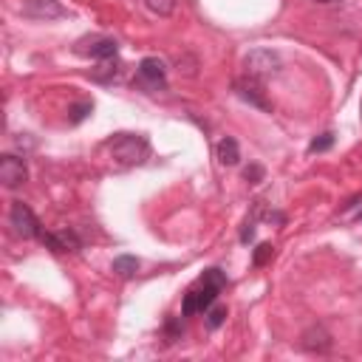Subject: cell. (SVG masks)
<instances>
[{"mask_svg":"<svg viewBox=\"0 0 362 362\" xmlns=\"http://www.w3.org/2000/svg\"><path fill=\"white\" fill-rule=\"evenodd\" d=\"M224 286H227V277H224L221 269H207V272L198 277V283L184 295L181 314H184V317H193V314H198V312H207L215 300H218V295H221Z\"/></svg>","mask_w":362,"mask_h":362,"instance_id":"cell-1","label":"cell"},{"mask_svg":"<svg viewBox=\"0 0 362 362\" xmlns=\"http://www.w3.org/2000/svg\"><path fill=\"white\" fill-rule=\"evenodd\" d=\"M111 156L116 165L122 167H130V165H141L144 159H148V139L139 136V133H119L111 144Z\"/></svg>","mask_w":362,"mask_h":362,"instance_id":"cell-2","label":"cell"},{"mask_svg":"<svg viewBox=\"0 0 362 362\" xmlns=\"http://www.w3.org/2000/svg\"><path fill=\"white\" fill-rule=\"evenodd\" d=\"M244 68H246V77H255V80L263 83V80H269V77L277 74V71L283 68V62H280V54L277 51H272V48H255V51L246 54Z\"/></svg>","mask_w":362,"mask_h":362,"instance_id":"cell-3","label":"cell"},{"mask_svg":"<svg viewBox=\"0 0 362 362\" xmlns=\"http://www.w3.org/2000/svg\"><path fill=\"white\" fill-rule=\"evenodd\" d=\"M74 51L80 57H91V60H111V57H116L119 43L113 37H105V34H88V37L77 40Z\"/></svg>","mask_w":362,"mask_h":362,"instance_id":"cell-4","label":"cell"},{"mask_svg":"<svg viewBox=\"0 0 362 362\" xmlns=\"http://www.w3.org/2000/svg\"><path fill=\"white\" fill-rule=\"evenodd\" d=\"M9 224L15 227V235H20V238H40V232H43L37 215H34L32 207L23 204V201H15V204H12Z\"/></svg>","mask_w":362,"mask_h":362,"instance_id":"cell-5","label":"cell"},{"mask_svg":"<svg viewBox=\"0 0 362 362\" xmlns=\"http://www.w3.org/2000/svg\"><path fill=\"white\" fill-rule=\"evenodd\" d=\"M0 181H4V187L9 190H18L20 184L29 181V170H26V162L6 153V156H0Z\"/></svg>","mask_w":362,"mask_h":362,"instance_id":"cell-6","label":"cell"},{"mask_svg":"<svg viewBox=\"0 0 362 362\" xmlns=\"http://www.w3.org/2000/svg\"><path fill=\"white\" fill-rule=\"evenodd\" d=\"M139 83L148 85L151 91L165 88L167 85V68H165V62L159 57H144L139 62Z\"/></svg>","mask_w":362,"mask_h":362,"instance_id":"cell-7","label":"cell"},{"mask_svg":"<svg viewBox=\"0 0 362 362\" xmlns=\"http://www.w3.org/2000/svg\"><path fill=\"white\" fill-rule=\"evenodd\" d=\"M232 91H235L244 102H249V105H255V108H260V111H272V105H269V99H266V91H263L260 80H255V77H241V80L232 83Z\"/></svg>","mask_w":362,"mask_h":362,"instance_id":"cell-8","label":"cell"},{"mask_svg":"<svg viewBox=\"0 0 362 362\" xmlns=\"http://www.w3.org/2000/svg\"><path fill=\"white\" fill-rule=\"evenodd\" d=\"M20 12L32 20H60L68 15V9L57 4V0H23Z\"/></svg>","mask_w":362,"mask_h":362,"instance_id":"cell-9","label":"cell"},{"mask_svg":"<svg viewBox=\"0 0 362 362\" xmlns=\"http://www.w3.org/2000/svg\"><path fill=\"white\" fill-rule=\"evenodd\" d=\"M215 156H218V162L224 167H235L241 162V148H238V141L232 136H224L218 144H215Z\"/></svg>","mask_w":362,"mask_h":362,"instance_id":"cell-10","label":"cell"},{"mask_svg":"<svg viewBox=\"0 0 362 362\" xmlns=\"http://www.w3.org/2000/svg\"><path fill=\"white\" fill-rule=\"evenodd\" d=\"M303 348L306 351H328L331 348V334L323 328V326H312L306 334H303Z\"/></svg>","mask_w":362,"mask_h":362,"instance_id":"cell-11","label":"cell"},{"mask_svg":"<svg viewBox=\"0 0 362 362\" xmlns=\"http://www.w3.org/2000/svg\"><path fill=\"white\" fill-rule=\"evenodd\" d=\"M111 269H113V274H119V277H133V274L139 272V258H133V255H119V258H113Z\"/></svg>","mask_w":362,"mask_h":362,"instance_id":"cell-12","label":"cell"},{"mask_svg":"<svg viewBox=\"0 0 362 362\" xmlns=\"http://www.w3.org/2000/svg\"><path fill=\"white\" fill-rule=\"evenodd\" d=\"M204 314H207V326L215 331V328H221V326H224V320H227V306L212 303V306H209Z\"/></svg>","mask_w":362,"mask_h":362,"instance_id":"cell-13","label":"cell"},{"mask_svg":"<svg viewBox=\"0 0 362 362\" xmlns=\"http://www.w3.org/2000/svg\"><path fill=\"white\" fill-rule=\"evenodd\" d=\"M57 235H60V244H62V249H65V252H77V249L83 246V241L77 238V232H74V230H60Z\"/></svg>","mask_w":362,"mask_h":362,"instance_id":"cell-14","label":"cell"},{"mask_svg":"<svg viewBox=\"0 0 362 362\" xmlns=\"http://www.w3.org/2000/svg\"><path fill=\"white\" fill-rule=\"evenodd\" d=\"M119 68H122L119 62H113V65H111V62H102V65H99V68L94 71V80H99V83H108L111 77L116 80V74H119Z\"/></svg>","mask_w":362,"mask_h":362,"instance_id":"cell-15","label":"cell"},{"mask_svg":"<svg viewBox=\"0 0 362 362\" xmlns=\"http://www.w3.org/2000/svg\"><path fill=\"white\" fill-rule=\"evenodd\" d=\"M144 4H148L151 12H156V15H162V18L173 15V9H176V0H144Z\"/></svg>","mask_w":362,"mask_h":362,"instance_id":"cell-16","label":"cell"},{"mask_svg":"<svg viewBox=\"0 0 362 362\" xmlns=\"http://www.w3.org/2000/svg\"><path fill=\"white\" fill-rule=\"evenodd\" d=\"M91 111H94V105H91V102H80V105H71V108H68V119L74 122V125H80V122H83V119H85V116H88Z\"/></svg>","mask_w":362,"mask_h":362,"instance_id":"cell-17","label":"cell"},{"mask_svg":"<svg viewBox=\"0 0 362 362\" xmlns=\"http://www.w3.org/2000/svg\"><path fill=\"white\" fill-rule=\"evenodd\" d=\"M334 144V133H323L320 139H314L312 144H309V153H323V151H328Z\"/></svg>","mask_w":362,"mask_h":362,"instance_id":"cell-18","label":"cell"},{"mask_svg":"<svg viewBox=\"0 0 362 362\" xmlns=\"http://www.w3.org/2000/svg\"><path fill=\"white\" fill-rule=\"evenodd\" d=\"M272 255H274V246L272 244H260L255 249V266H263L266 260H272Z\"/></svg>","mask_w":362,"mask_h":362,"instance_id":"cell-19","label":"cell"},{"mask_svg":"<svg viewBox=\"0 0 362 362\" xmlns=\"http://www.w3.org/2000/svg\"><path fill=\"white\" fill-rule=\"evenodd\" d=\"M244 179H246L249 184H260V181H263V167H260V165H249V167L244 170Z\"/></svg>","mask_w":362,"mask_h":362,"instance_id":"cell-20","label":"cell"},{"mask_svg":"<svg viewBox=\"0 0 362 362\" xmlns=\"http://www.w3.org/2000/svg\"><path fill=\"white\" fill-rule=\"evenodd\" d=\"M40 241H43L51 252H65L62 244H60V235H54V232H40Z\"/></svg>","mask_w":362,"mask_h":362,"instance_id":"cell-21","label":"cell"},{"mask_svg":"<svg viewBox=\"0 0 362 362\" xmlns=\"http://www.w3.org/2000/svg\"><path fill=\"white\" fill-rule=\"evenodd\" d=\"M252 238H255V224H246V227H244V232H241V241H244V244H249Z\"/></svg>","mask_w":362,"mask_h":362,"instance_id":"cell-22","label":"cell"},{"mask_svg":"<svg viewBox=\"0 0 362 362\" xmlns=\"http://www.w3.org/2000/svg\"><path fill=\"white\" fill-rule=\"evenodd\" d=\"M317 4H331V0H317Z\"/></svg>","mask_w":362,"mask_h":362,"instance_id":"cell-23","label":"cell"},{"mask_svg":"<svg viewBox=\"0 0 362 362\" xmlns=\"http://www.w3.org/2000/svg\"><path fill=\"white\" fill-rule=\"evenodd\" d=\"M359 218H362V212H359Z\"/></svg>","mask_w":362,"mask_h":362,"instance_id":"cell-24","label":"cell"}]
</instances>
